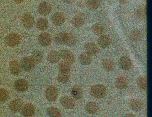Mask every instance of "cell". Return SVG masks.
<instances>
[{
  "mask_svg": "<svg viewBox=\"0 0 152 117\" xmlns=\"http://www.w3.org/2000/svg\"><path fill=\"white\" fill-rule=\"evenodd\" d=\"M79 61L82 65H90L92 61V56L87 52H83L79 57Z\"/></svg>",
  "mask_w": 152,
  "mask_h": 117,
  "instance_id": "20",
  "label": "cell"
},
{
  "mask_svg": "<svg viewBox=\"0 0 152 117\" xmlns=\"http://www.w3.org/2000/svg\"><path fill=\"white\" fill-rule=\"evenodd\" d=\"M38 41L41 45L43 47H48L51 44L52 39L50 34L42 33L39 35Z\"/></svg>",
  "mask_w": 152,
  "mask_h": 117,
  "instance_id": "11",
  "label": "cell"
},
{
  "mask_svg": "<svg viewBox=\"0 0 152 117\" xmlns=\"http://www.w3.org/2000/svg\"><path fill=\"white\" fill-rule=\"evenodd\" d=\"M60 58H61L64 61L67 63L69 65L74 63L75 61V57L74 54L68 50H62L59 52Z\"/></svg>",
  "mask_w": 152,
  "mask_h": 117,
  "instance_id": "5",
  "label": "cell"
},
{
  "mask_svg": "<svg viewBox=\"0 0 152 117\" xmlns=\"http://www.w3.org/2000/svg\"><path fill=\"white\" fill-rule=\"evenodd\" d=\"M47 113L50 117H61L62 115L61 111L54 107H48L47 109Z\"/></svg>",
  "mask_w": 152,
  "mask_h": 117,
  "instance_id": "30",
  "label": "cell"
},
{
  "mask_svg": "<svg viewBox=\"0 0 152 117\" xmlns=\"http://www.w3.org/2000/svg\"><path fill=\"white\" fill-rule=\"evenodd\" d=\"M85 49L86 52L90 54L91 56H95L99 52V48L95 43L93 42H89L85 45Z\"/></svg>",
  "mask_w": 152,
  "mask_h": 117,
  "instance_id": "18",
  "label": "cell"
},
{
  "mask_svg": "<svg viewBox=\"0 0 152 117\" xmlns=\"http://www.w3.org/2000/svg\"><path fill=\"white\" fill-rule=\"evenodd\" d=\"M21 21L23 26L26 29H31L34 24V17L28 13H25L23 15Z\"/></svg>",
  "mask_w": 152,
  "mask_h": 117,
  "instance_id": "7",
  "label": "cell"
},
{
  "mask_svg": "<svg viewBox=\"0 0 152 117\" xmlns=\"http://www.w3.org/2000/svg\"><path fill=\"white\" fill-rule=\"evenodd\" d=\"M45 97L49 102H54L58 97V91L57 87L53 86H48L45 91Z\"/></svg>",
  "mask_w": 152,
  "mask_h": 117,
  "instance_id": "4",
  "label": "cell"
},
{
  "mask_svg": "<svg viewBox=\"0 0 152 117\" xmlns=\"http://www.w3.org/2000/svg\"><path fill=\"white\" fill-rule=\"evenodd\" d=\"M124 117H137L136 115H135L134 114H132V113H126V114H125Z\"/></svg>",
  "mask_w": 152,
  "mask_h": 117,
  "instance_id": "40",
  "label": "cell"
},
{
  "mask_svg": "<svg viewBox=\"0 0 152 117\" xmlns=\"http://www.w3.org/2000/svg\"><path fill=\"white\" fill-rule=\"evenodd\" d=\"M103 68L107 72H112L114 69L115 63L113 61L108 59H104L102 63Z\"/></svg>",
  "mask_w": 152,
  "mask_h": 117,
  "instance_id": "32",
  "label": "cell"
},
{
  "mask_svg": "<svg viewBox=\"0 0 152 117\" xmlns=\"http://www.w3.org/2000/svg\"><path fill=\"white\" fill-rule=\"evenodd\" d=\"M78 39L75 35L72 33H66L65 45L67 46L72 47L77 44Z\"/></svg>",
  "mask_w": 152,
  "mask_h": 117,
  "instance_id": "23",
  "label": "cell"
},
{
  "mask_svg": "<svg viewBox=\"0 0 152 117\" xmlns=\"http://www.w3.org/2000/svg\"><path fill=\"white\" fill-rule=\"evenodd\" d=\"M51 20L54 25L60 26L64 23L66 20V18L65 15L63 12H58L53 15Z\"/></svg>",
  "mask_w": 152,
  "mask_h": 117,
  "instance_id": "10",
  "label": "cell"
},
{
  "mask_svg": "<svg viewBox=\"0 0 152 117\" xmlns=\"http://www.w3.org/2000/svg\"><path fill=\"white\" fill-rule=\"evenodd\" d=\"M31 57L33 58L36 64H37L42 61L44 58V55L41 51L39 50H35L32 53Z\"/></svg>",
  "mask_w": 152,
  "mask_h": 117,
  "instance_id": "31",
  "label": "cell"
},
{
  "mask_svg": "<svg viewBox=\"0 0 152 117\" xmlns=\"http://www.w3.org/2000/svg\"><path fill=\"white\" fill-rule=\"evenodd\" d=\"M64 1L67 4H71L75 2L76 0H64Z\"/></svg>",
  "mask_w": 152,
  "mask_h": 117,
  "instance_id": "39",
  "label": "cell"
},
{
  "mask_svg": "<svg viewBox=\"0 0 152 117\" xmlns=\"http://www.w3.org/2000/svg\"><path fill=\"white\" fill-rule=\"evenodd\" d=\"M49 23L48 20L45 18H41L38 20L36 26L39 30L45 31L48 28Z\"/></svg>",
  "mask_w": 152,
  "mask_h": 117,
  "instance_id": "33",
  "label": "cell"
},
{
  "mask_svg": "<svg viewBox=\"0 0 152 117\" xmlns=\"http://www.w3.org/2000/svg\"><path fill=\"white\" fill-rule=\"evenodd\" d=\"M52 10L50 4L47 1H42L39 4L38 7V12L42 16H47L51 13Z\"/></svg>",
  "mask_w": 152,
  "mask_h": 117,
  "instance_id": "8",
  "label": "cell"
},
{
  "mask_svg": "<svg viewBox=\"0 0 152 117\" xmlns=\"http://www.w3.org/2000/svg\"><path fill=\"white\" fill-rule=\"evenodd\" d=\"M70 79V74L59 72L57 78V80L58 83L61 84H66Z\"/></svg>",
  "mask_w": 152,
  "mask_h": 117,
  "instance_id": "34",
  "label": "cell"
},
{
  "mask_svg": "<svg viewBox=\"0 0 152 117\" xmlns=\"http://www.w3.org/2000/svg\"><path fill=\"white\" fill-rule=\"evenodd\" d=\"M129 82L127 79L123 76H120L117 78L115 81V86L118 89L123 90L127 88Z\"/></svg>",
  "mask_w": 152,
  "mask_h": 117,
  "instance_id": "19",
  "label": "cell"
},
{
  "mask_svg": "<svg viewBox=\"0 0 152 117\" xmlns=\"http://www.w3.org/2000/svg\"><path fill=\"white\" fill-rule=\"evenodd\" d=\"M9 98V94L7 90L0 88V102H4Z\"/></svg>",
  "mask_w": 152,
  "mask_h": 117,
  "instance_id": "38",
  "label": "cell"
},
{
  "mask_svg": "<svg viewBox=\"0 0 152 117\" xmlns=\"http://www.w3.org/2000/svg\"><path fill=\"white\" fill-rule=\"evenodd\" d=\"M71 94L74 99L79 100L81 99L83 96V90L79 86L75 85L71 89Z\"/></svg>",
  "mask_w": 152,
  "mask_h": 117,
  "instance_id": "26",
  "label": "cell"
},
{
  "mask_svg": "<svg viewBox=\"0 0 152 117\" xmlns=\"http://www.w3.org/2000/svg\"><path fill=\"white\" fill-rule=\"evenodd\" d=\"M85 109L87 113L90 114H94L98 110V106L94 102H88L86 105Z\"/></svg>",
  "mask_w": 152,
  "mask_h": 117,
  "instance_id": "29",
  "label": "cell"
},
{
  "mask_svg": "<svg viewBox=\"0 0 152 117\" xmlns=\"http://www.w3.org/2000/svg\"><path fill=\"white\" fill-rule=\"evenodd\" d=\"M111 40L107 35H102L98 38L97 43L102 49H105L110 45Z\"/></svg>",
  "mask_w": 152,
  "mask_h": 117,
  "instance_id": "17",
  "label": "cell"
},
{
  "mask_svg": "<svg viewBox=\"0 0 152 117\" xmlns=\"http://www.w3.org/2000/svg\"><path fill=\"white\" fill-rule=\"evenodd\" d=\"M21 41V36L16 33L10 34L5 39V43L7 45L11 47H15L18 45Z\"/></svg>",
  "mask_w": 152,
  "mask_h": 117,
  "instance_id": "2",
  "label": "cell"
},
{
  "mask_svg": "<svg viewBox=\"0 0 152 117\" xmlns=\"http://www.w3.org/2000/svg\"><path fill=\"white\" fill-rule=\"evenodd\" d=\"M9 70L10 72L13 75H18L22 70L20 63L17 60H13L11 61L9 64Z\"/></svg>",
  "mask_w": 152,
  "mask_h": 117,
  "instance_id": "16",
  "label": "cell"
},
{
  "mask_svg": "<svg viewBox=\"0 0 152 117\" xmlns=\"http://www.w3.org/2000/svg\"><path fill=\"white\" fill-rule=\"evenodd\" d=\"M86 21V16L83 13H80L76 15L71 19V23L72 26L75 28H80L82 27Z\"/></svg>",
  "mask_w": 152,
  "mask_h": 117,
  "instance_id": "6",
  "label": "cell"
},
{
  "mask_svg": "<svg viewBox=\"0 0 152 117\" xmlns=\"http://www.w3.org/2000/svg\"><path fill=\"white\" fill-rule=\"evenodd\" d=\"M13 1L18 3H22L24 1V0H13Z\"/></svg>",
  "mask_w": 152,
  "mask_h": 117,
  "instance_id": "42",
  "label": "cell"
},
{
  "mask_svg": "<svg viewBox=\"0 0 152 117\" xmlns=\"http://www.w3.org/2000/svg\"><path fill=\"white\" fill-rule=\"evenodd\" d=\"M135 14L137 18L139 19H145L147 16L146 6L144 5L139 7L136 10Z\"/></svg>",
  "mask_w": 152,
  "mask_h": 117,
  "instance_id": "27",
  "label": "cell"
},
{
  "mask_svg": "<svg viewBox=\"0 0 152 117\" xmlns=\"http://www.w3.org/2000/svg\"><path fill=\"white\" fill-rule=\"evenodd\" d=\"M60 102L61 105L66 109H72L75 106V102L73 99L68 96L62 97L60 98Z\"/></svg>",
  "mask_w": 152,
  "mask_h": 117,
  "instance_id": "14",
  "label": "cell"
},
{
  "mask_svg": "<svg viewBox=\"0 0 152 117\" xmlns=\"http://www.w3.org/2000/svg\"><path fill=\"white\" fill-rule=\"evenodd\" d=\"M60 58L59 53L56 50H53L50 52L47 57V61L50 63L53 64L58 63L60 60Z\"/></svg>",
  "mask_w": 152,
  "mask_h": 117,
  "instance_id": "24",
  "label": "cell"
},
{
  "mask_svg": "<svg viewBox=\"0 0 152 117\" xmlns=\"http://www.w3.org/2000/svg\"><path fill=\"white\" fill-rule=\"evenodd\" d=\"M137 85L139 88L146 90L147 89V80L145 77H139L137 80Z\"/></svg>",
  "mask_w": 152,
  "mask_h": 117,
  "instance_id": "37",
  "label": "cell"
},
{
  "mask_svg": "<svg viewBox=\"0 0 152 117\" xmlns=\"http://www.w3.org/2000/svg\"><path fill=\"white\" fill-rule=\"evenodd\" d=\"M1 81L0 80V85H1Z\"/></svg>",
  "mask_w": 152,
  "mask_h": 117,
  "instance_id": "43",
  "label": "cell"
},
{
  "mask_svg": "<svg viewBox=\"0 0 152 117\" xmlns=\"http://www.w3.org/2000/svg\"><path fill=\"white\" fill-rule=\"evenodd\" d=\"M92 31L97 36H101L104 34L106 32V27L104 24L101 23H97L92 27Z\"/></svg>",
  "mask_w": 152,
  "mask_h": 117,
  "instance_id": "22",
  "label": "cell"
},
{
  "mask_svg": "<svg viewBox=\"0 0 152 117\" xmlns=\"http://www.w3.org/2000/svg\"><path fill=\"white\" fill-rule=\"evenodd\" d=\"M22 115L24 117H32L35 113V107L33 104L28 103L23 106Z\"/></svg>",
  "mask_w": 152,
  "mask_h": 117,
  "instance_id": "12",
  "label": "cell"
},
{
  "mask_svg": "<svg viewBox=\"0 0 152 117\" xmlns=\"http://www.w3.org/2000/svg\"><path fill=\"white\" fill-rule=\"evenodd\" d=\"M143 37L142 32L138 29H134L131 32L130 38L134 43H137L142 40Z\"/></svg>",
  "mask_w": 152,
  "mask_h": 117,
  "instance_id": "21",
  "label": "cell"
},
{
  "mask_svg": "<svg viewBox=\"0 0 152 117\" xmlns=\"http://www.w3.org/2000/svg\"><path fill=\"white\" fill-rule=\"evenodd\" d=\"M20 65L24 71L30 72L34 68L36 64L31 56H27L22 58Z\"/></svg>",
  "mask_w": 152,
  "mask_h": 117,
  "instance_id": "3",
  "label": "cell"
},
{
  "mask_svg": "<svg viewBox=\"0 0 152 117\" xmlns=\"http://www.w3.org/2000/svg\"><path fill=\"white\" fill-rule=\"evenodd\" d=\"M23 102L19 99H15L12 100L9 104V108L12 112L14 113L19 112L22 110Z\"/></svg>",
  "mask_w": 152,
  "mask_h": 117,
  "instance_id": "15",
  "label": "cell"
},
{
  "mask_svg": "<svg viewBox=\"0 0 152 117\" xmlns=\"http://www.w3.org/2000/svg\"><path fill=\"white\" fill-rule=\"evenodd\" d=\"M119 64L121 69L124 71H129L132 67V63L129 57H121L119 61Z\"/></svg>",
  "mask_w": 152,
  "mask_h": 117,
  "instance_id": "13",
  "label": "cell"
},
{
  "mask_svg": "<svg viewBox=\"0 0 152 117\" xmlns=\"http://www.w3.org/2000/svg\"><path fill=\"white\" fill-rule=\"evenodd\" d=\"M129 105L133 111H139L142 109L143 103L142 101L138 99H132L130 101Z\"/></svg>",
  "mask_w": 152,
  "mask_h": 117,
  "instance_id": "25",
  "label": "cell"
},
{
  "mask_svg": "<svg viewBox=\"0 0 152 117\" xmlns=\"http://www.w3.org/2000/svg\"><path fill=\"white\" fill-rule=\"evenodd\" d=\"M107 88L102 84H97L91 88L90 93L91 95L96 99H100L105 97L107 94Z\"/></svg>",
  "mask_w": 152,
  "mask_h": 117,
  "instance_id": "1",
  "label": "cell"
},
{
  "mask_svg": "<svg viewBox=\"0 0 152 117\" xmlns=\"http://www.w3.org/2000/svg\"><path fill=\"white\" fill-rule=\"evenodd\" d=\"M58 69H59V72H61L70 74V71H71V67L70 65L64 61L61 62L58 65Z\"/></svg>",
  "mask_w": 152,
  "mask_h": 117,
  "instance_id": "36",
  "label": "cell"
},
{
  "mask_svg": "<svg viewBox=\"0 0 152 117\" xmlns=\"http://www.w3.org/2000/svg\"><path fill=\"white\" fill-rule=\"evenodd\" d=\"M86 6L91 11H96L100 6V0H86Z\"/></svg>",
  "mask_w": 152,
  "mask_h": 117,
  "instance_id": "28",
  "label": "cell"
},
{
  "mask_svg": "<svg viewBox=\"0 0 152 117\" xmlns=\"http://www.w3.org/2000/svg\"><path fill=\"white\" fill-rule=\"evenodd\" d=\"M1 49H0V55H1Z\"/></svg>",
  "mask_w": 152,
  "mask_h": 117,
  "instance_id": "44",
  "label": "cell"
},
{
  "mask_svg": "<svg viewBox=\"0 0 152 117\" xmlns=\"http://www.w3.org/2000/svg\"><path fill=\"white\" fill-rule=\"evenodd\" d=\"M66 33L60 32L56 35L54 37V40L57 44L59 45H65L66 40Z\"/></svg>",
  "mask_w": 152,
  "mask_h": 117,
  "instance_id": "35",
  "label": "cell"
},
{
  "mask_svg": "<svg viewBox=\"0 0 152 117\" xmlns=\"http://www.w3.org/2000/svg\"><path fill=\"white\" fill-rule=\"evenodd\" d=\"M120 3L122 4H125L129 2V0H119Z\"/></svg>",
  "mask_w": 152,
  "mask_h": 117,
  "instance_id": "41",
  "label": "cell"
},
{
  "mask_svg": "<svg viewBox=\"0 0 152 117\" xmlns=\"http://www.w3.org/2000/svg\"><path fill=\"white\" fill-rule=\"evenodd\" d=\"M14 88L18 92H25L28 88V83L26 80L19 79L14 83Z\"/></svg>",
  "mask_w": 152,
  "mask_h": 117,
  "instance_id": "9",
  "label": "cell"
}]
</instances>
